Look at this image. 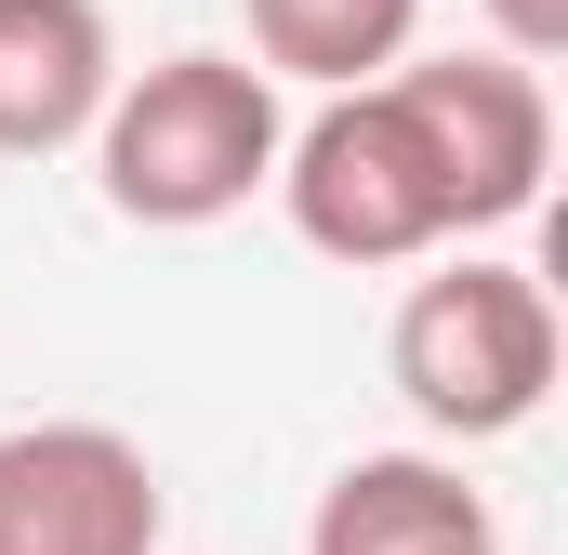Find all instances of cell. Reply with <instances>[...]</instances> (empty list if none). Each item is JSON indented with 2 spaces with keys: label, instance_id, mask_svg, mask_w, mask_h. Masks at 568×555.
I'll return each mask as SVG.
<instances>
[{
  "label": "cell",
  "instance_id": "cell-2",
  "mask_svg": "<svg viewBox=\"0 0 568 555\" xmlns=\"http://www.w3.org/2000/svg\"><path fill=\"white\" fill-rule=\"evenodd\" d=\"M278 199L304 252H331V265H424L463 239L449 172H436L424 120L397 107V80H344L304 133H278Z\"/></svg>",
  "mask_w": 568,
  "mask_h": 555
},
{
  "label": "cell",
  "instance_id": "cell-5",
  "mask_svg": "<svg viewBox=\"0 0 568 555\" xmlns=\"http://www.w3.org/2000/svg\"><path fill=\"white\" fill-rule=\"evenodd\" d=\"M172 503L120 423H13L0 436V555H159Z\"/></svg>",
  "mask_w": 568,
  "mask_h": 555
},
{
  "label": "cell",
  "instance_id": "cell-9",
  "mask_svg": "<svg viewBox=\"0 0 568 555\" xmlns=\"http://www.w3.org/2000/svg\"><path fill=\"white\" fill-rule=\"evenodd\" d=\"M489 27H503V53H529V67L568 53V0H489Z\"/></svg>",
  "mask_w": 568,
  "mask_h": 555
},
{
  "label": "cell",
  "instance_id": "cell-8",
  "mask_svg": "<svg viewBox=\"0 0 568 555\" xmlns=\"http://www.w3.org/2000/svg\"><path fill=\"white\" fill-rule=\"evenodd\" d=\"M239 13H252L265 80H317V93L384 80L410 53V27H424V0H239Z\"/></svg>",
  "mask_w": 568,
  "mask_h": 555
},
{
  "label": "cell",
  "instance_id": "cell-3",
  "mask_svg": "<svg viewBox=\"0 0 568 555\" xmlns=\"http://www.w3.org/2000/svg\"><path fill=\"white\" fill-rule=\"evenodd\" d=\"M397 397L436 423V436H516V423H542L556 397V291L529 265H489V252H463V265H436L410 304H397Z\"/></svg>",
  "mask_w": 568,
  "mask_h": 555
},
{
  "label": "cell",
  "instance_id": "cell-1",
  "mask_svg": "<svg viewBox=\"0 0 568 555\" xmlns=\"http://www.w3.org/2000/svg\"><path fill=\"white\" fill-rule=\"evenodd\" d=\"M278 80L239 53H159L93 107V172L120 225H225L252 185H278Z\"/></svg>",
  "mask_w": 568,
  "mask_h": 555
},
{
  "label": "cell",
  "instance_id": "cell-7",
  "mask_svg": "<svg viewBox=\"0 0 568 555\" xmlns=\"http://www.w3.org/2000/svg\"><path fill=\"white\" fill-rule=\"evenodd\" d=\"M476 543H503V529L463 490V463H436V450H357L304 516V555H476Z\"/></svg>",
  "mask_w": 568,
  "mask_h": 555
},
{
  "label": "cell",
  "instance_id": "cell-6",
  "mask_svg": "<svg viewBox=\"0 0 568 555\" xmlns=\"http://www.w3.org/2000/svg\"><path fill=\"white\" fill-rule=\"evenodd\" d=\"M120 93L106 0H0V159H53Z\"/></svg>",
  "mask_w": 568,
  "mask_h": 555
},
{
  "label": "cell",
  "instance_id": "cell-4",
  "mask_svg": "<svg viewBox=\"0 0 568 555\" xmlns=\"http://www.w3.org/2000/svg\"><path fill=\"white\" fill-rule=\"evenodd\" d=\"M384 80H397V107L424 120L463 239L542 212V172H556V93H542L529 53H397Z\"/></svg>",
  "mask_w": 568,
  "mask_h": 555
},
{
  "label": "cell",
  "instance_id": "cell-10",
  "mask_svg": "<svg viewBox=\"0 0 568 555\" xmlns=\"http://www.w3.org/2000/svg\"><path fill=\"white\" fill-rule=\"evenodd\" d=\"M476 555H503V543H476Z\"/></svg>",
  "mask_w": 568,
  "mask_h": 555
}]
</instances>
